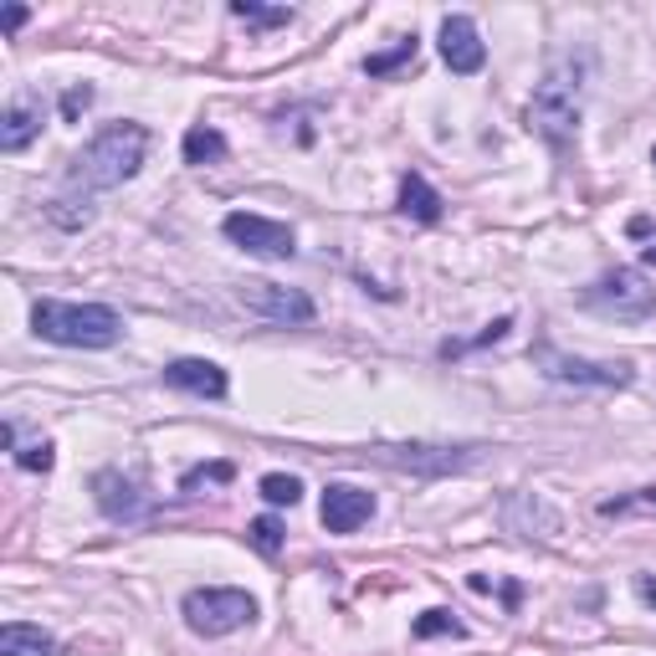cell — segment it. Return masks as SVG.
I'll return each mask as SVG.
<instances>
[{
	"instance_id": "obj_1",
	"label": "cell",
	"mask_w": 656,
	"mask_h": 656,
	"mask_svg": "<svg viewBox=\"0 0 656 656\" xmlns=\"http://www.w3.org/2000/svg\"><path fill=\"white\" fill-rule=\"evenodd\" d=\"M150 154V129L144 123H108L103 134H92L67 164V179L77 190H113L123 179L139 175V164Z\"/></svg>"
},
{
	"instance_id": "obj_2",
	"label": "cell",
	"mask_w": 656,
	"mask_h": 656,
	"mask_svg": "<svg viewBox=\"0 0 656 656\" xmlns=\"http://www.w3.org/2000/svg\"><path fill=\"white\" fill-rule=\"evenodd\" d=\"M584 119V67L575 57L549 62V73L538 77L534 98H528V129L544 134L554 150L575 144Z\"/></svg>"
},
{
	"instance_id": "obj_3",
	"label": "cell",
	"mask_w": 656,
	"mask_h": 656,
	"mask_svg": "<svg viewBox=\"0 0 656 656\" xmlns=\"http://www.w3.org/2000/svg\"><path fill=\"white\" fill-rule=\"evenodd\" d=\"M31 328H36L46 343H62V349H113V343L123 339V318L113 314L108 303L42 298L31 308Z\"/></svg>"
},
{
	"instance_id": "obj_4",
	"label": "cell",
	"mask_w": 656,
	"mask_h": 656,
	"mask_svg": "<svg viewBox=\"0 0 656 656\" xmlns=\"http://www.w3.org/2000/svg\"><path fill=\"white\" fill-rule=\"evenodd\" d=\"M179 611H185V626L195 636H231V631L256 621V600L247 590H231V584H206V590H190Z\"/></svg>"
},
{
	"instance_id": "obj_5",
	"label": "cell",
	"mask_w": 656,
	"mask_h": 656,
	"mask_svg": "<svg viewBox=\"0 0 656 656\" xmlns=\"http://www.w3.org/2000/svg\"><path fill=\"white\" fill-rule=\"evenodd\" d=\"M584 303H590L595 314L615 318V324H646V318L656 314V287L642 267H611L584 293Z\"/></svg>"
},
{
	"instance_id": "obj_6",
	"label": "cell",
	"mask_w": 656,
	"mask_h": 656,
	"mask_svg": "<svg viewBox=\"0 0 656 656\" xmlns=\"http://www.w3.org/2000/svg\"><path fill=\"white\" fill-rule=\"evenodd\" d=\"M380 467L411 472V478H451L482 462V447H447V441H401V447H374L370 451Z\"/></svg>"
},
{
	"instance_id": "obj_7",
	"label": "cell",
	"mask_w": 656,
	"mask_h": 656,
	"mask_svg": "<svg viewBox=\"0 0 656 656\" xmlns=\"http://www.w3.org/2000/svg\"><path fill=\"white\" fill-rule=\"evenodd\" d=\"M538 374H549L559 385H595V390H621L636 380L631 359H580V354H559L554 343H534L528 349Z\"/></svg>"
},
{
	"instance_id": "obj_8",
	"label": "cell",
	"mask_w": 656,
	"mask_h": 656,
	"mask_svg": "<svg viewBox=\"0 0 656 656\" xmlns=\"http://www.w3.org/2000/svg\"><path fill=\"white\" fill-rule=\"evenodd\" d=\"M237 303L247 308L252 318L262 324H277V328H303L314 324V298L303 287H283V283H247L237 287Z\"/></svg>"
},
{
	"instance_id": "obj_9",
	"label": "cell",
	"mask_w": 656,
	"mask_h": 656,
	"mask_svg": "<svg viewBox=\"0 0 656 656\" xmlns=\"http://www.w3.org/2000/svg\"><path fill=\"white\" fill-rule=\"evenodd\" d=\"M221 231L237 241L241 252L267 256V262H287V256L298 252V237H293V226L272 221V216H256V210H231V216L221 221Z\"/></svg>"
},
{
	"instance_id": "obj_10",
	"label": "cell",
	"mask_w": 656,
	"mask_h": 656,
	"mask_svg": "<svg viewBox=\"0 0 656 656\" xmlns=\"http://www.w3.org/2000/svg\"><path fill=\"white\" fill-rule=\"evenodd\" d=\"M328 534H354L374 518V492L354 488V482H328L324 488V507H318Z\"/></svg>"
},
{
	"instance_id": "obj_11",
	"label": "cell",
	"mask_w": 656,
	"mask_h": 656,
	"mask_svg": "<svg viewBox=\"0 0 656 656\" xmlns=\"http://www.w3.org/2000/svg\"><path fill=\"white\" fill-rule=\"evenodd\" d=\"M441 62H447L451 73H482V62H488V46H482L478 26H472V15H447L441 21Z\"/></svg>"
},
{
	"instance_id": "obj_12",
	"label": "cell",
	"mask_w": 656,
	"mask_h": 656,
	"mask_svg": "<svg viewBox=\"0 0 656 656\" xmlns=\"http://www.w3.org/2000/svg\"><path fill=\"white\" fill-rule=\"evenodd\" d=\"M164 385L170 390H185L195 401H221L231 380H226L221 364H210V359H170L164 364Z\"/></svg>"
},
{
	"instance_id": "obj_13",
	"label": "cell",
	"mask_w": 656,
	"mask_h": 656,
	"mask_svg": "<svg viewBox=\"0 0 656 656\" xmlns=\"http://www.w3.org/2000/svg\"><path fill=\"white\" fill-rule=\"evenodd\" d=\"M503 518H507V528L523 538H559V528H565V518H559L538 492H513L503 507Z\"/></svg>"
},
{
	"instance_id": "obj_14",
	"label": "cell",
	"mask_w": 656,
	"mask_h": 656,
	"mask_svg": "<svg viewBox=\"0 0 656 656\" xmlns=\"http://www.w3.org/2000/svg\"><path fill=\"white\" fill-rule=\"evenodd\" d=\"M92 498H98V507H103L108 518H119V523L150 518V503L139 498V488L123 478V472H98V478H92Z\"/></svg>"
},
{
	"instance_id": "obj_15",
	"label": "cell",
	"mask_w": 656,
	"mask_h": 656,
	"mask_svg": "<svg viewBox=\"0 0 656 656\" xmlns=\"http://www.w3.org/2000/svg\"><path fill=\"white\" fill-rule=\"evenodd\" d=\"M36 134H42V103H36V98H15V103L6 108V119H0V150L21 154Z\"/></svg>"
},
{
	"instance_id": "obj_16",
	"label": "cell",
	"mask_w": 656,
	"mask_h": 656,
	"mask_svg": "<svg viewBox=\"0 0 656 656\" xmlns=\"http://www.w3.org/2000/svg\"><path fill=\"white\" fill-rule=\"evenodd\" d=\"M441 206H447V200H441V190H436L426 175L411 170V175L401 179V216H411V221H420V226H436L441 221Z\"/></svg>"
},
{
	"instance_id": "obj_17",
	"label": "cell",
	"mask_w": 656,
	"mask_h": 656,
	"mask_svg": "<svg viewBox=\"0 0 656 656\" xmlns=\"http://www.w3.org/2000/svg\"><path fill=\"white\" fill-rule=\"evenodd\" d=\"M0 656H57V642L42 626L11 621V626H0Z\"/></svg>"
},
{
	"instance_id": "obj_18",
	"label": "cell",
	"mask_w": 656,
	"mask_h": 656,
	"mask_svg": "<svg viewBox=\"0 0 656 656\" xmlns=\"http://www.w3.org/2000/svg\"><path fill=\"white\" fill-rule=\"evenodd\" d=\"M600 518H656V488H636L600 503Z\"/></svg>"
},
{
	"instance_id": "obj_19",
	"label": "cell",
	"mask_w": 656,
	"mask_h": 656,
	"mask_svg": "<svg viewBox=\"0 0 656 656\" xmlns=\"http://www.w3.org/2000/svg\"><path fill=\"white\" fill-rule=\"evenodd\" d=\"M216 160H226V134L210 129V123H195L185 134V164H216Z\"/></svg>"
},
{
	"instance_id": "obj_20",
	"label": "cell",
	"mask_w": 656,
	"mask_h": 656,
	"mask_svg": "<svg viewBox=\"0 0 656 656\" xmlns=\"http://www.w3.org/2000/svg\"><path fill=\"white\" fill-rule=\"evenodd\" d=\"M416 52H420V42H416V31H411V36H401L390 52H374V57H364V73H370V77H390L395 67L416 62Z\"/></svg>"
},
{
	"instance_id": "obj_21",
	"label": "cell",
	"mask_w": 656,
	"mask_h": 656,
	"mask_svg": "<svg viewBox=\"0 0 656 656\" xmlns=\"http://www.w3.org/2000/svg\"><path fill=\"white\" fill-rule=\"evenodd\" d=\"M231 15H237V21H247V26H262V31L287 26V21H293V11H287V6H262V0H231Z\"/></svg>"
},
{
	"instance_id": "obj_22",
	"label": "cell",
	"mask_w": 656,
	"mask_h": 656,
	"mask_svg": "<svg viewBox=\"0 0 656 656\" xmlns=\"http://www.w3.org/2000/svg\"><path fill=\"white\" fill-rule=\"evenodd\" d=\"M46 221L62 226V231H83L92 221V200L88 195L83 200H46Z\"/></svg>"
},
{
	"instance_id": "obj_23",
	"label": "cell",
	"mask_w": 656,
	"mask_h": 656,
	"mask_svg": "<svg viewBox=\"0 0 656 656\" xmlns=\"http://www.w3.org/2000/svg\"><path fill=\"white\" fill-rule=\"evenodd\" d=\"M411 636H416V642H431V636H467V626L451 611H426V615H416Z\"/></svg>"
},
{
	"instance_id": "obj_24",
	"label": "cell",
	"mask_w": 656,
	"mask_h": 656,
	"mask_svg": "<svg viewBox=\"0 0 656 656\" xmlns=\"http://www.w3.org/2000/svg\"><path fill=\"white\" fill-rule=\"evenodd\" d=\"M256 488H262V498H267L272 507H293L303 498V482L293 478V472H267V478L256 482Z\"/></svg>"
},
{
	"instance_id": "obj_25",
	"label": "cell",
	"mask_w": 656,
	"mask_h": 656,
	"mask_svg": "<svg viewBox=\"0 0 656 656\" xmlns=\"http://www.w3.org/2000/svg\"><path fill=\"white\" fill-rule=\"evenodd\" d=\"M247 538H252V549L256 554H283V538H287V528L277 518H272V513H262V518H252V528H247Z\"/></svg>"
},
{
	"instance_id": "obj_26",
	"label": "cell",
	"mask_w": 656,
	"mask_h": 656,
	"mask_svg": "<svg viewBox=\"0 0 656 656\" xmlns=\"http://www.w3.org/2000/svg\"><path fill=\"white\" fill-rule=\"evenodd\" d=\"M231 478H237L231 462H206V467H190V472L179 478V492H195L200 482H231Z\"/></svg>"
},
{
	"instance_id": "obj_27",
	"label": "cell",
	"mask_w": 656,
	"mask_h": 656,
	"mask_svg": "<svg viewBox=\"0 0 656 656\" xmlns=\"http://www.w3.org/2000/svg\"><path fill=\"white\" fill-rule=\"evenodd\" d=\"M88 108H92V83H73V88L62 92V119L67 123H77Z\"/></svg>"
},
{
	"instance_id": "obj_28",
	"label": "cell",
	"mask_w": 656,
	"mask_h": 656,
	"mask_svg": "<svg viewBox=\"0 0 656 656\" xmlns=\"http://www.w3.org/2000/svg\"><path fill=\"white\" fill-rule=\"evenodd\" d=\"M15 467L21 472H52V441H31V447L15 451Z\"/></svg>"
},
{
	"instance_id": "obj_29",
	"label": "cell",
	"mask_w": 656,
	"mask_h": 656,
	"mask_svg": "<svg viewBox=\"0 0 656 656\" xmlns=\"http://www.w3.org/2000/svg\"><path fill=\"white\" fill-rule=\"evenodd\" d=\"M26 6H6V11H0V26H6V31H21V26H26Z\"/></svg>"
},
{
	"instance_id": "obj_30",
	"label": "cell",
	"mask_w": 656,
	"mask_h": 656,
	"mask_svg": "<svg viewBox=\"0 0 656 656\" xmlns=\"http://www.w3.org/2000/svg\"><path fill=\"white\" fill-rule=\"evenodd\" d=\"M631 584H636V595H642L646 605H652V611H656V580H652V575H636V580H631Z\"/></svg>"
},
{
	"instance_id": "obj_31",
	"label": "cell",
	"mask_w": 656,
	"mask_h": 656,
	"mask_svg": "<svg viewBox=\"0 0 656 656\" xmlns=\"http://www.w3.org/2000/svg\"><path fill=\"white\" fill-rule=\"evenodd\" d=\"M646 262H656V241H652V247H646Z\"/></svg>"
},
{
	"instance_id": "obj_32",
	"label": "cell",
	"mask_w": 656,
	"mask_h": 656,
	"mask_svg": "<svg viewBox=\"0 0 656 656\" xmlns=\"http://www.w3.org/2000/svg\"><path fill=\"white\" fill-rule=\"evenodd\" d=\"M652 164H656V150H652Z\"/></svg>"
}]
</instances>
